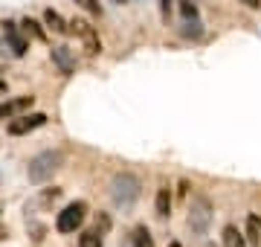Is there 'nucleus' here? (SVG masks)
Wrapping results in <instances>:
<instances>
[{"label":"nucleus","instance_id":"nucleus-1","mask_svg":"<svg viewBox=\"0 0 261 247\" xmlns=\"http://www.w3.org/2000/svg\"><path fill=\"white\" fill-rule=\"evenodd\" d=\"M142 195V183L137 175H130V171H119V175H113L111 181V201L116 204L119 209H130Z\"/></svg>","mask_w":261,"mask_h":247},{"label":"nucleus","instance_id":"nucleus-2","mask_svg":"<svg viewBox=\"0 0 261 247\" xmlns=\"http://www.w3.org/2000/svg\"><path fill=\"white\" fill-rule=\"evenodd\" d=\"M212 212H215V207H212V201L206 198V195H195V198H192L189 218H186L192 236L203 238L206 233H209V227H212Z\"/></svg>","mask_w":261,"mask_h":247},{"label":"nucleus","instance_id":"nucleus-3","mask_svg":"<svg viewBox=\"0 0 261 247\" xmlns=\"http://www.w3.org/2000/svg\"><path fill=\"white\" fill-rule=\"evenodd\" d=\"M61 163H64V154H61V152H41V154H35V157L29 160V166H27L29 181H32V183L49 181V178L61 169Z\"/></svg>","mask_w":261,"mask_h":247},{"label":"nucleus","instance_id":"nucleus-4","mask_svg":"<svg viewBox=\"0 0 261 247\" xmlns=\"http://www.w3.org/2000/svg\"><path fill=\"white\" fill-rule=\"evenodd\" d=\"M84 218H87V204H84V201H73V204H67V207L58 212L56 230L58 233H75V230L84 224Z\"/></svg>","mask_w":261,"mask_h":247},{"label":"nucleus","instance_id":"nucleus-5","mask_svg":"<svg viewBox=\"0 0 261 247\" xmlns=\"http://www.w3.org/2000/svg\"><path fill=\"white\" fill-rule=\"evenodd\" d=\"M70 32H73L79 41H82L84 50H87L90 56H99V53H102V41H99V32H96V27L90 23V20L73 18V20H70Z\"/></svg>","mask_w":261,"mask_h":247},{"label":"nucleus","instance_id":"nucleus-6","mask_svg":"<svg viewBox=\"0 0 261 247\" xmlns=\"http://www.w3.org/2000/svg\"><path fill=\"white\" fill-rule=\"evenodd\" d=\"M41 125H47V114H20L9 122V134L20 137V134H29L35 128H41Z\"/></svg>","mask_w":261,"mask_h":247},{"label":"nucleus","instance_id":"nucleus-7","mask_svg":"<svg viewBox=\"0 0 261 247\" xmlns=\"http://www.w3.org/2000/svg\"><path fill=\"white\" fill-rule=\"evenodd\" d=\"M3 38H6V44H9L12 56H18V58H23V56H27L29 44H27V38L20 35L18 23H12V20H6V23H3Z\"/></svg>","mask_w":261,"mask_h":247},{"label":"nucleus","instance_id":"nucleus-8","mask_svg":"<svg viewBox=\"0 0 261 247\" xmlns=\"http://www.w3.org/2000/svg\"><path fill=\"white\" fill-rule=\"evenodd\" d=\"M32 105H35V96H15V99H6V102L0 105V119H15V116L27 114Z\"/></svg>","mask_w":261,"mask_h":247},{"label":"nucleus","instance_id":"nucleus-9","mask_svg":"<svg viewBox=\"0 0 261 247\" xmlns=\"http://www.w3.org/2000/svg\"><path fill=\"white\" fill-rule=\"evenodd\" d=\"M49 56H53V61L58 64V70H61L64 76L75 73V58H73V53H70L67 47H53L49 50Z\"/></svg>","mask_w":261,"mask_h":247},{"label":"nucleus","instance_id":"nucleus-10","mask_svg":"<svg viewBox=\"0 0 261 247\" xmlns=\"http://www.w3.org/2000/svg\"><path fill=\"white\" fill-rule=\"evenodd\" d=\"M154 209H157L160 218H168V215H171V192H168V186H160V189H157Z\"/></svg>","mask_w":261,"mask_h":247},{"label":"nucleus","instance_id":"nucleus-11","mask_svg":"<svg viewBox=\"0 0 261 247\" xmlns=\"http://www.w3.org/2000/svg\"><path fill=\"white\" fill-rule=\"evenodd\" d=\"M247 244L261 247V218L258 215H247Z\"/></svg>","mask_w":261,"mask_h":247},{"label":"nucleus","instance_id":"nucleus-12","mask_svg":"<svg viewBox=\"0 0 261 247\" xmlns=\"http://www.w3.org/2000/svg\"><path fill=\"white\" fill-rule=\"evenodd\" d=\"M44 23H47L53 32H58V35H61V32H67V27H70V23H67V20L61 18L56 9H47V12H44Z\"/></svg>","mask_w":261,"mask_h":247},{"label":"nucleus","instance_id":"nucleus-13","mask_svg":"<svg viewBox=\"0 0 261 247\" xmlns=\"http://www.w3.org/2000/svg\"><path fill=\"white\" fill-rule=\"evenodd\" d=\"M130 247H154V238H151L148 227H137L134 236H130Z\"/></svg>","mask_w":261,"mask_h":247},{"label":"nucleus","instance_id":"nucleus-14","mask_svg":"<svg viewBox=\"0 0 261 247\" xmlns=\"http://www.w3.org/2000/svg\"><path fill=\"white\" fill-rule=\"evenodd\" d=\"M79 247H105L102 233H99V230H87V233H82V236H79Z\"/></svg>","mask_w":261,"mask_h":247},{"label":"nucleus","instance_id":"nucleus-15","mask_svg":"<svg viewBox=\"0 0 261 247\" xmlns=\"http://www.w3.org/2000/svg\"><path fill=\"white\" fill-rule=\"evenodd\" d=\"M20 27H23V32H27V35H32V38H38V41H47V32L41 29V23H38V20L23 18V23H20Z\"/></svg>","mask_w":261,"mask_h":247},{"label":"nucleus","instance_id":"nucleus-16","mask_svg":"<svg viewBox=\"0 0 261 247\" xmlns=\"http://www.w3.org/2000/svg\"><path fill=\"white\" fill-rule=\"evenodd\" d=\"M224 247H247V241L235 227H224Z\"/></svg>","mask_w":261,"mask_h":247},{"label":"nucleus","instance_id":"nucleus-17","mask_svg":"<svg viewBox=\"0 0 261 247\" xmlns=\"http://www.w3.org/2000/svg\"><path fill=\"white\" fill-rule=\"evenodd\" d=\"M183 35H189V38H200V32H203V29H200V20H186V23H183Z\"/></svg>","mask_w":261,"mask_h":247},{"label":"nucleus","instance_id":"nucleus-18","mask_svg":"<svg viewBox=\"0 0 261 247\" xmlns=\"http://www.w3.org/2000/svg\"><path fill=\"white\" fill-rule=\"evenodd\" d=\"M180 12H183V18L186 20H195L197 18V6L192 0H180Z\"/></svg>","mask_w":261,"mask_h":247},{"label":"nucleus","instance_id":"nucleus-19","mask_svg":"<svg viewBox=\"0 0 261 247\" xmlns=\"http://www.w3.org/2000/svg\"><path fill=\"white\" fill-rule=\"evenodd\" d=\"M79 6H82L84 12H90V15H99L102 12V6H99V0H75Z\"/></svg>","mask_w":261,"mask_h":247},{"label":"nucleus","instance_id":"nucleus-20","mask_svg":"<svg viewBox=\"0 0 261 247\" xmlns=\"http://www.w3.org/2000/svg\"><path fill=\"white\" fill-rule=\"evenodd\" d=\"M56 198H61V189H58V186H53V189H47L44 195H41V201H44V204H49V201H56Z\"/></svg>","mask_w":261,"mask_h":247},{"label":"nucleus","instance_id":"nucleus-21","mask_svg":"<svg viewBox=\"0 0 261 247\" xmlns=\"http://www.w3.org/2000/svg\"><path fill=\"white\" fill-rule=\"evenodd\" d=\"M238 3H244L247 9H258V6H261V0H238Z\"/></svg>","mask_w":261,"mask_h":247},{"label":"nucleus","instance_id":"nucleus-22","mask_svg":"<svg viewBox=\"0 0 261 247\" xmlns=\"http://www.w3.org/2000/svg\"><path fill=\"white\" fill-rule=\"evenodd\" d=\"M160 9H163V15H168L171 12V0H160Z\"/></svg>","mask_w":261,"mask_h":247},{"label":"nucleus","instance_id":"nucleus-23","mask_svg":"<svg viewBox=\"0 0 261 247\" xmlns=\"http://www.w3.org/2000/svg\"><path fill=\"white\" fill-rule=\"evenodd\" d=\"M6 90H9V87H6V82H3V79H0V96L6 93Z\"/></svg>","mask_w":261,"mask_h":247},{"label":"nucleus","instance_id":"nucleus-24","mask_svg":"<svg viewBox=\"0 0 261 247\" xmlns=\"http://www.w3.org/2000/svg\"><path fill=\"white\" fill-rule=\"evenodd\" d=\"M168 247H183V244H180V241H171V244H168Z\"/></svg>","mask_w":261,"mask_h":247},{"label":"nucleus","instance_id":"nucleus-25","mask_svg":"<svg viewBox=\"0 0 261 247\" xmlns=\"http://www.w3.org/2000/svg\"><path fill=\"white\" fill-rule=\"evenodd\" d=\"M0 56H6V50H3V47H0Z\"/></svg>","mask_w":261,"mask_h":247},{"label":"nucleus","instance_id":"nucleus-26","mask_svg":"<svg viewBox=\"0 0 261 247\" xmlns=\"http://www.w3.org/2000/svg\"><path fill=\"white\" fill-rule=\"evenodd\" d=\"M116 3H122V0H116Z\"/></svg>","mask_w":261,"mask_h":247}]
</instances>
